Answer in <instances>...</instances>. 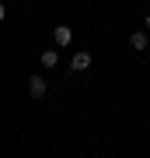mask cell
Instances as JSON below:
<instances>
[{
  "instance_id": "cell-4",
  "label": "cell",
  "mask_w": 150,
  "mask_h": 158,
  "mask_svg": "<svg viewBox=\"0 0 150 158\" xmlns=\"http://www.w3.org/2000/svg\"><path fill=\"white\" fill-rule=\"evenodd\" d=\"M129 46H133L136 53H143L147 46H150V39H147V32H133V35H129Z\"/></svg>"
},
{
  "instance_id": "cell-5",
  "label": "cell",
  "mask_w": 150,
  "mask_h": 158,
  "mask_svg": "<svg viewBox=\"0 0 150 158\" xmlns=\"http://www.w3.org/2000/svg\"><path fill=\"white\" fill-rule=\"evenodd\" d=\"M56 60H60V53H56V49H45L42 56H39V63H42V67H56Z\"/></svg>"
},
{
  "instance_id": "cell-3",
  "label": "cell",
  "mask_w": 150,
  "mask_h": 158,
  "mask_svg": "<svg viewBox=\"0 0 150 158\" xmlns=\"http://www.w3.org/2000/svg\"><path fill=\"white\" fill-rule=\"evenodd\" d=\"M52 39H56V46H70V39H73V32L67 28V25H56V28H52Z\"/></svg>"
},
{
  "instance_id": "cell-2",
  "label": "cell",
  "mask_w": 150,
  "mask_h": 158,
  "mask_svg": "<svg viewBox=\"0 0 150 158\" xmlns=\"http://www.w3.org/2000/svg\"><path fill=\"white\" fill-rule=\"evenodd\" d=\"M91 60H94V56H91V53H73V56H70V70H87L91 67Z\"/></svg>"
},
{
  "instance_id": "cell-6",
  "label": "cell",
  "mask_w": 150,
  "mask_h": 158,
  "mask_svg": "<svg viewBox=\"0 0 150 158\" xmlns=\"http://www.w3.org/2000/svg\"><path fill=\"white\" fill-rule=\"evenodd\" d=\"M4 18H7V7H4V4H0V21H4Z\"/></svg>"
},
{
  "instance_id": "cell-1",
  "label": "cell",
  "mask_w": 150,
  "mask_h": 158,
  "mask_svg": "<svg viewBox=\"0 0 150 158\" xmlns=\"http://www.w3.org/2000/svg\"><path fill=\"white\" fill-rule=\"evenodd\" d=\"M28 95H32V98H42L45 95V77H42V74L28 77Z\"/></svg>"
},
{
  "instance_id": "cell-7",
  "label": "cell",
  "mask_w": 150,
  "mask_h": 158,
  "mask_svg": "<svg viewBox=\"0 0 150 158\" xmlns=\"http://www.w3.org/2000/svg\"><path fill=\"white\" fill-rule=\"evenodd\" d=\"M147 28H150V14H147Z\"/></svg>"
}]
</instances>
